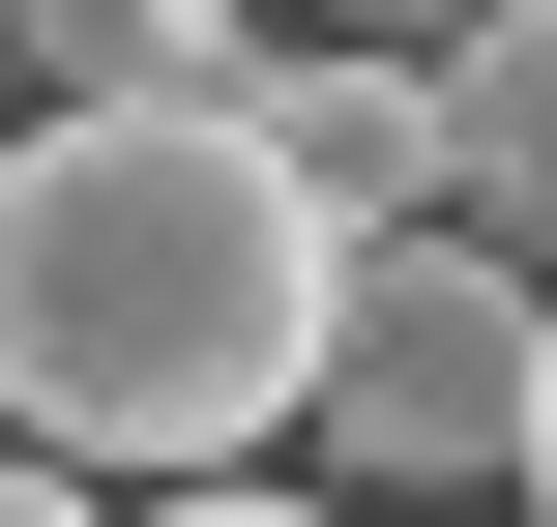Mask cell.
<instances>
[{"label": "cell", "instance_id": "1", "mask_svg": "<svg viewBox=\"0 0 557 527\" xmlns=\"http://www.w3.org/2000/svg\"><path fill=\"white\" fill-rule=\"evenodd\" d=\"M352 235L264 176V117H29L0 147V440L29 469H235L264 411H323Z\"/></svg>", "mask_w": 557, "mask_h": 527}, {"label": "cell", "instance_id": "2", "mask_svg": "<svg viewBox=\"0 0 557 527\" xmlns=\"http://www.w3.org/2000/svg\"><path fill=\"white\" fill-rule=\"evenodd\" d=\"M529 381H557V293L499 235H382L352 323H323V469L382 499H529Z\"/></svg>", "mask_w": 557, "mask_h": 527}, {"label": "cell", "instance_id": "3", "mask_svg": "<svg viewBox=\"0 0 557 527\" xmlns=\"http://www.w3.org/2000/svg\"><path fill=\"white\" fill-rule=\"evenodd\" d=\"M235 117H264V176L382 264V235H441V59H382V29H264L235 59Z\"/></svg>", "mask_w": 557, "mask_h": 527}, {"label": "cell", "instance_id": "4", "mask_svg": "<svg viewBox=\"0 0 557 527\" xmlns=\"http://www.w3.org/2000/svg\"><path fill=\"white\" fill-rule=\"evenodd\" d=\"M441 235H499L557 293V0H470L441 29Z\"/></svg>", "mask_w": 557, "mask_h": 527}, {"label": "cell", "instance_id": "5", "mask_svg": "<svg viewBox=\"0 0 557 527\" xmlns=\"http://www.w3.org/2000/svg\"><path fill=\"white\" fill-rule=\"evenodd\" d=\"M0 59H29V117H206L264 59V0H0Z\"/></svg>", "mask_w": 557, "mask_h": 527}, {"label": "cell", "instance_id": "6", "mask_svg": "<svg viewBox=\"0 0 557 527\" xmlns=\"http://www.w3.org/2000/svg\"><path fill=\"white\" fill-rule=\"evenodd\" d=\"M147 527H352V499H294V469H206V499H147Z\"/></svg>", "mask_w": 557, "mask_h": 527}, {"label": "cell", "instance_id": "7", "mask_svg": "<svg viewBox=\"0 0 557 527\" xmlns=\"http://www.w3.org/2000/svg\"><path fill=\"white\" fill-rule=\"evenodd\" d=\"M0 527H117V499H88V469H29V440H0Z\"/></svg>", "mask_w": 557, "mask_h": 527}, {"label": "cell", "instance_id": "8", "mask_svg": "<svg viewBox=\"0 0 557 527\" xmlns=\"http://www.w3.org/2000/svg\"><path fill=\"white\" fill-rule=\"evenodd\" d=\"M529 527H557V381H529Z\"/></svg>", "mask_w": 557, "mask_h": 527}, {"label": "cell", "instance_id": "9", "mask_svg": "<svg viewBox=\"0 0 557 527\" xmlns=\"http://www.w3.org/2000/svg\"><path fill=\"white\" fill-rule=\"evenodd\" d=\"M0 147H29V59H0Z\"/></svg>", "mask_w": 557, "mask_h": 527}]
</instances>
